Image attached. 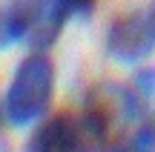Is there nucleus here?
Masks as SVG:
<instances>
[{"instance_id":"1","label":"nucleus","mask_w":155,"mask_h":152,"mask_svg":"<svg viewBox=\"0 0 155 152\" xmlns=\"http://www.w3.org/2000/svg\"><path fill=\"white\" fill-rule=\"evenodd\" d=\"M55 63L49 60L46 49H35L15 66L6 86L3 109L6 124L12 129L35 126L52 112L55 103Z\"/></svg>"},{"instance_id":"2","label":"nucleus","mask_w":155,"mask_h":152,"mask_svg":"<svg viewBox=\"0 0 155 152\" xmlns=\"http://www.w3.org/2000/svg\"><path fill=\"white\" fill-rule=\"evenodd\" d=\"M109 149V118L98 106L81 112L46 115L26 141V152H106Z\"/></svg>"},{"instance_id":"3","label":"nucleus","mask_w":155,"mask_h":152,"mask_svg":"<svg viewBox=\"0 0 155 152\" xmlns=\"http://www.w3.org/2000/svg\"><path fill=\"white\" fill-rule=\"evenodd\" d=\"M106 52L124 66L147 60L155 52V0L121 11L106 29Z\"/></svg>"},{"instance_id":"4","label":"nucleus","mask_w":155,"mask_h":152,"mask_svg":"<svg viewBox=\"0 0 155 152\" xmlns=\"http://www.w3.org/2000/svg\"><path fill=\"white\" fill-rule=\"evenodd\" d=\"M17 40L32 49H49L69 20L66 0H12Z\"/></svg>"},{"instance_id":"5","label":"nucleus","mask_w":155,"mask_h":152,"mask_svg":"<svg viewBox=\"0 0 155 152\" xmlns=\"http://www.w3.org/2000/svg\"><path fill=\"white\" fill-rule=\"evenodd\" d=\"M106 152H155V126H141L127 141H118Z\"/></svg>"},{"instance_id":"6","label":"nucleus","mask_w":155,"mask_h":152,"mask_svg":"<svg viewBox=\"0 0 155 152\" xmlns=\"http://www.w3.org/2000/svg\"><path fill=\"white\" fill-rule=\"evenodd\" d=\"M66 6H69L72 15H89L98 6V0H66Z\"/></svg>"},{"instance_id":"7","label":"nucleus","mask_w":155,"mask_h":152,"mask_svg":"<svg viewBox=\"0 0 155 152\" xmlns=\"http://www.w3.org/2000/svg\"><path fill=\"white\" fill-rule=\"evenodd\" d=\"M3 121H6V109H3V101H0V126H3Z\"/></svg>"}]
</instances>
